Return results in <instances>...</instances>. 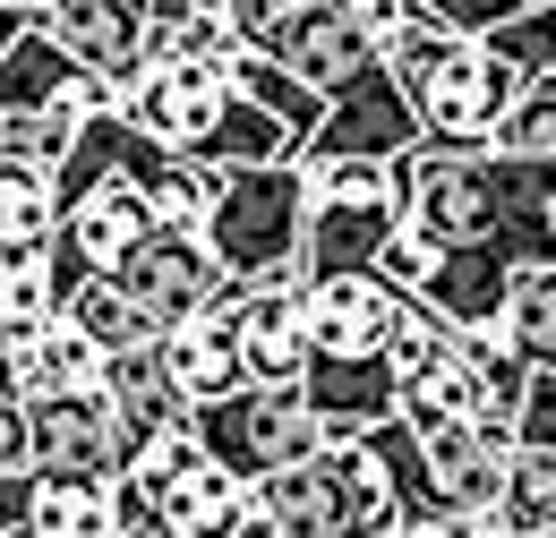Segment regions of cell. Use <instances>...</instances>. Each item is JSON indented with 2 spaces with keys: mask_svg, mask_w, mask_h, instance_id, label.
Returning a JSON list of instances; mask_svg holds the SVG:
<instances>
[{
  "mask_svg": "<svg viewBox=\"0 0 556 538\" xmlns=\"http://www.w3.org/2000/svg\"><path fill=\"white\" fill-rule=\"evenodd\" d=\"M308 214H317V171L300 154L282 163H223V197H214V257L240 282H266L282 266H308Z\"/></svg>",
  "mask_w": 556,
  "mask_h": 538,
  "instance_id": "obj_1",
  "label": "cell"
},
{
  "mask_svg": "<svg viewBox=\"0 0 556 538\" xmlns=\"http://www.w3.org/2000/svg\"><path fill=\"white\" fill-rule=\"evenodd\" d=\"M257 513H275L282 538H386V530H403V504H394V487L377 471L368 436L326 445V453L275 471L257 487Z\"/></svg>",
  "mask_w": 556,
  "mask_h": 538,
  "instance_id": "obj_2",
  "label": "cell"
},
{
  "mask_svg": "<svg viewBox=\"0 0 556 538\" xmlns=\"http://www.w3.org/2000/svg\"><path fill=\"white\" fill-rule=\"evenodd\" d=\"M308 163V154H300ZM317 214H308V273H377L386 240L403 231V171L394 163H308Z\"/></svg>",
  "mask_w": 556,
  "mask_h": 538,
  "instance_id": "obj_3",
  "label": "cell"
},
{
  "mask_svg": "<svg viewBox=\"0 0 556 538\" xmlns=\"http://www.w3.org/2000/svg\"><path fill=\"white\" fill-rule=\"evenodd\" d=\"M198 427H206L214 462L240 471L249 487H266L275 471H291V462H308V453L334 445L326 419L308 410V385H240V394L198 410Z\"/></svg>",
  "mask_w": 556,
  "mask_h": 538,
  "instance_id": "obj_4",
  "label": "cell"
},
{
  "mask_svg": "<svg viewBox=\"0 0 556 538\" xmlns=\"http://www.w3.org/2000/svg\"><path fill=\"white\" fill-rule=\"evenodd\" d=\"M522 77H531V68H514L488 35H463V43L412 86L419 145H445V154H480V145H496L514 94H522Z\"/></svg>",
  "mask_w": 556,
  "mask_h": 538,
  "instance_id": "obj_5",
  "label": "cell"
},
{
  "mask_svg": "<svg viewBox=\"0 0 556 538\" xmlns=\"http://www.w3.org/2000/svg\"><path fill=\"white\" fill-rule=\"evenodd\" d=\"M163 240V214H154V197H146V180H103L94 197H77L70 214H61V266H70V291L86 282V273H129Z\"/></svg>",
  "mask_w": 556,
  "mask_h": 538,
  "instance_id": "obj_6",
  "label": "cell"
},
{
  "mask_svg": "<svg viewBox=\"0 0 556 538\" xmlns=\"http://www.w3.org/2000/svg\"><path fill=\"white\" fill-rule=\"evenodd\" d=\"M43 26H52L86 68H103V77H121V86H138L154 61H172V17H163L154 0H52Z\"/></svg>",
  "mask_w": 556,
  "mask_h": 538,
  "instance_id": "obj_7",
  "label": "cell"
},
{
  "mask_svg": "<svg viewBox=\"0 0 556 538\" xmlns=\"http://www.w3.org/2000/svg\"><path fill=\"white\" fill-rule=\"evenodd\" d=\"M419 145V103L394 68L377 61L351 94H334L326 129L308 137V163H403Z\"/></svg>",
  "mask_w": 556,
  "mask_h": 538,
  "instance_id": "obj_8",
  "label": "cell"
},
{
  "mask_svg": "<svg viewBox=\"0 0 556 538\" xmlns=\"http://www.w3.org/2000/svg\"><path fill=\"white\" fill-rule=\"evenodd\" d=\"M26 436H35V471L43 478L129 471V427H121L112 394H43V402H26Z\"/></svg>",
  "mask_w": 556,
  "mask_h": 538,
  "instance_id": "obj_9",
  "label": "cell"
},
{
  "mask_svg": "<svg viewBox=\"0 0 556 538\" xmlns=\"http://www.w3.org/2000/svg\"><path fill=\"white\" fill-rule=\"evenodd\" d=\"M275 61L300 68V77L334 103V94H351L368 68L386 61V43H377V26H368L359 0H300V17L275 35Z\"/></svg>",
  "mask_w": 556,
  "mask_h": 538,
  "instance_id": "obj_10",
  "label": "cell"
},
{
  "mask_svg": "<svg viewBox=\"0 0 556 538\" xmlns=\"http://www.w3.org/2000/svg\"><path fill=\"white\" fill-rule=\"evenodd\" d=\"M308 325L326 359H386L412 334V291H394L386 273H326L308 282Z\"/></svg>",
  "mask_w": 556,
  "mask_h": 538,
  "instance_id": "obj_11",
  "label": "cell"
},
{
  "mask_svg": "<svg viewBox=\"0 0 556 538\" xmlns=\"http://www.w3.org/2000/svg\"><path fill=\"white\" fill-rule=\"evenodd\" d=\"M231 68L223 61H154L129 86V120L154 129L163 145H180V154H206L214 129H223V112H231Z\"/></svg>",
  "mask_w": 556,
  "mask_h": 538,
  "instance_id": "obj_12",
  "label": "cell"
},
{
  "mask_svg": "<svg viewBox=\"0 0 556 538\" xmlns=\"http://www.w3.org/2000/svg\"><path fill=\"white\" fill-rule=\"evenodd\" d=\"M121 282L146 299V317L172 334V325L206 317L214 299H223V282H231V273H223V257H214L206 231H163V240H154V248H146V257L121 273Z\"/></svg>",
  "mask_w": 556,
  "mask_h": 538,
  "instance_id": "obj_13",
  "label": "cell"
},
{
  "mask_svg": "<svg viewBox=\"0 0 556 538\" xmlns=\"http://www.w3.org/2000/svg\"><path fill=\"white\" fill-rule=\"evenodd\" d=\"M308 410L326 419L334 445L386 427V419H403V359H394V350H386V359H326V350H317V368H308Z\"/></svg>",
  "mask_w": 556,
  "mask_h": 538,
  "instance_id": "obj_14",
  "label": "cell"
},
{
  "mask_svg": "<svg viewBox=\"0 0 556 538\" xmlns=\"http://www.w3.org/2000/svg\"><path fill=\"white\" fill-rule=\"evenodd\" d=\"M103 394H112L121 427H129V462H138V453L163 436V427H189V419H198L189 385H180V376H172V359H163V342H154V350H121Z\"/></svg>",
  "mask_w": 556,
  "mask_h": 538,
  "instance_id": "obj_15",
  "label": "cell"
},
{
  "mask_svg": "<svg viewBox=\"0 0 556 538\" xmlns=\"http://www.w3.org/2000/svg\"><path fill=\"white\" fill-rule=\"evenodd\" d=\"M206 462H214V445H206V427H198V419H189V427H163L138 462L121 471V522H129V530L154 522V513H163V496H172V487H189Z\"/></svg>",
  "mask_w": 556,
  "mask_h": 538,
  "instance_id": "obj_16",
  "label": "cell"
},
{
  "mask_svg": "<svg viewBox=\"0 0 556 538\" xmlns=\"http://www.w3.org/2000/svg\"><path fill=\"white\" fill-rule=\"evenodd\" d=\"M61 317H70V325H86V334L112 350V359H121V350H154V342H163V325L146 317V299L121 282V273H86L70 299H61Z\"/></svg>",
  "mask_w": 556,
  "mask_h": 538,
  "instance_id": "obj_17",
  "label": "cell"
},
{
  "mask_svg": "<svg viewBox=\"0 0 556 538\" xmlns=\"http://www.w3.org/2000/svg\"><path fill=\"white\" fill-rule=\"evenodd\" d=\"M368 453H377V471L394 487V504H403V530L412 522H445L454 504H445V487L428 471V436H419L412 419H386V427H368Z\"/></svg>",
  "mask_w": 556,
  "mask_h": 538,
  "instance_id": "obj_18",
  "label": "cell"
},
{
  "mask_svg": "<svg viewBox=\"0 0 556 538\" xmlns=\"http://www.w3.org/2000/svg\"><path fill=\"white\" fill-rule=\"evenodd\" d=\"M249 513H257V487H249L240 471H223V462H206L189 487L163 496V522H172L180 538H240Z\"/></svg>",
  "mask_w": 556,
  "mask_h": 538,
  "instance_id": "obj_19",
  "label": "cell"
},
{
  "mask_svg": "<svg viewBox=\"0 0 556 538\" xmlns=\"http://www.w3.org/2000/svg\"><path fill=\"white\" fill-rule=\"evenodd\" d=\"M223 68H231V86H240V94H257L266 112H282V120H291V137H300V154H308V137L326 129V112H334V103H326L300 68H282L275 52H257V43H240Z\"/></svg>",
  "mask_w": 556,
  "mask_h": 538,
  "instance_id": "obj_20",
  "label": "cell"
},
{
  "mask_svg": "<svg viewBox=\"0 0 556 538\" xmlns=\"http://www.w3.org/2000/svg\"><path fill=\"white\" fill-rule=\"evenodd\" d=\"M77 129H86V112H70V103H9L0 112V171H61L70 163Z\"/></svg>",
  "mask_w": 556,
  "mask_h": 538,
  "instance_id": "obj_21",
  "label": "cell"
},
{
  "mask_svg": "<svg viewBox=\"0 0 556 538\" xmlns=\"http://www.w3.org/2000/svg\"><path fill=\"white\" fill-rule=\"evenodd\" d=\"M146 197H154V214H163V231H206V222H214V197H223V163L172 145V154L146 171Z\"/></svg>",
  "mask_w": 556,
  "mask_h": 538,
  "instance_id": "obj_22",
  "label": "cell"
},
{
  "mask_svg": "<svg viewBox=\"0 0 556 538\" xmlns=\"http://www.w3.org/2000/svg\"><path fill=\"white\" fill-rule=\"evenodd\" d=\"M61 189L43 171H0V257H26V248H52L61 240Z\"/></svg>",
  "mask_w": 556,
  "mask_h": 538,
  "instance_id": "obj_23",
  "label": "cell"
},
{
  "mask_svg": "<svg viewBox=\"0 0 556 538\" xmlns=\"http://www.w3.org/2000/svg\"><path fill=\"white\" fill-rule=\"evenodd\" d=\"M61 299H70V266H61V248H26V257L0 266V325H52Z\"/></svg>",
  "mask_w": 556,
  "mask_h": 538,
  "instance_id": "obj_24",
  "label": "cell"
},
{
  "mask_svg": "<svg viewBox=\"0 0 556 538\" xmlns=\"http://www.w3.org/2000/svg\"><path fill=\"white\" fill-rule=\"evenodd\" d=\"M505 334L522 342L531 368H556V257H548V266H522L514 308H505Z\"/></svg>",
  "mask_w": 556,
  "mask_h": 538,
  "instance_id": "obj_25",
  "label": "cell"
},
{
  "mask_svg": "<svg viewBox=\"0 0 556 538\" xmlns=\"http://www.w3.org/2000/svg\"><path fill=\"white\" fill-rule=\"evenodd\" d=\"M496 513H505L514 538H531V530L556 522V453L548 445H522V453H514V478H505V504H496Z\"/></svg>",
  "mask_w": 556,
  "mask_h": 538,
  "instance_id": "obj_26",
  "label": "cell"
},
{
  "mask_svg": "<svg viewBox=\"0 0 556 538\" xmlns=\"http://www.w3.org/2000/svg\"><path fill=\"white\" fill-rule=\"evenodd\" d=\"M496 145H505V154H556V68L522 77V94H514V112H505Z\"/></svg>",
  "mask_w": 556,
  "mask_h": 538,
  "instance_id": "obj_27",
  "label": "cell"
},
{
  "mask_svg": "<svg viewBox=\"0 0 556 538\" xmlns=\"http://www.w3.org/2000/svg\"><path fill=\"white\" fill-rule=\"evenodd\" d=\"M437 266H445V248H437L419 222H403V231L386 240V257H377V273H386L394 291H428V273H437Z\"/></svg>",
  "mask_w": 556,
  "mask_h": 538,
  "instance_id": "obj_28",
  "label": "cell"
},
{
  "mask_svg": "<svg viewBox=\"0 0 556 538\" xmlns=\"http://www.w3.org/2000/svg\"><path fill=\"white\" fill-rule=\"evenodd\" d=\"M454 35H496V26H514L522 9H540V0H428Z\"/></svg>",
  "mask_w": 556,
  "mask_h": 538,
  "instance_id": "obj_29",
  "label": "cell"
},
{
  "mask_svg": "<svg viewBox=\"0 0 556 538\" xmlns=\"http://www.w3.org/2000/svg\"><path fill=\"white\" fill-rule=\"evenodd\" d=\"M522 445H548L556 453V368L531 376V402H522Z\"/></svg>",
  "mask_w": 556,
  "mask_h": 538,
  "instance_id": "obj_30",
  "label": "cell"
},
{
  "mask_svg": "<svg viewBox=\"0 0 556 538\" xmlns=\"http://www.w3.org/2000/svg\"><path fill=\"white\" fill-rule=\"evenodd\" d=\"M403 538H514L505 513H445V522H412Z\"/></svg>",
  "mask_w": 556,
  "mask_h": 538,
  "instance_id": "obj_31",
  "label": "cell"
},
{
  "mask_svg": "<svg viewBox=\"0 0 556 538\" xmlns=\"http://www.w3.org/2000/svg\"><path fill=\"white\" fill-rule=\"evenodd\" d=\"M240 538H282V530H275V513H249V522H240Z\"/></svg>",
  "mask_w": 556,
  "mask_h": 538,
  "instance_id": "obj_32",
  "label": "cell"
},
{
  "mask_svg": "<svg viewBox=\"0 0 556 538\" xmlns=\"http://www.w3.org/2000/svg\"><path fill=\"white\" fill-rule=\"evenodd\" d=\"M121 538H180V530H172V522L154 513V522H138V530H121Z\"/></svg>",
  "mask_w": 556,
  "mask_h": 538,
  "instance_id": "obj_33",
  "label": "cell"
},
{
  "mask_svg": "<svg viewBox=\"0 0 556 538\" xmlns=\"http://www.w3.org/2000/svg\"><path fill=\"white\" fill-rule=\"evenodd\" d=\"M531 538H556V522H548V530H531Z\"/></svg>",
  "mask_w": 556,
  "mask_h": 538,
  "instance_id": "obj_34",
  "label": "cell"
},
{
  "mask_svg": "<svg viewBox=\"0 0 556 538\" xmlns=\"http://www.w3.org/2000/svg\"><path fill=\"white\" fill-rule=\"evenodd\" d=\"M386 538H403V530H386Z\"/></svg>",
  "mask_w": 556,
  "mask_h": 538,
  "instance_id": "obj_35",
  "label": "cell"
},
{
  "mask_svg": "<svg viewBox=\"0 0 556 538\" xmlns=\"http://www.w3.org/2000/svg\"><path fill=\"white\" fill-rule=\"evenodd\" d=\"M548 9H556V0H548Z\"/></svg>",
  "mask_w": 556,
  "mask_h": 538,
  "instance_id": "obj_36",
  "label": "cell"
}]
</instances>
